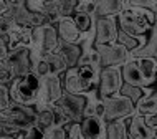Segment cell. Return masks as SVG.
I'll list each match as a JSON object with an SVG mask.
<instances>
[{
    "label": "cell",
    "instance_id": "1",
    "mask_svg": "<svg viewBox=\"0 0 157 139\" xmlns=\"http://www.w3.org/2000/svg\"><path fill=\"white\" fill-rule=\"evenodd\" d=\"M117 23L122 32L129 33L132 37H147L151 35L155 23V14H152L147 8L134 7L129 3L124 8V12L117 17Z\"/></svg>",
    "mask_w": 157,
    "mask_h": 139
},
{
    "label": "cell",
    "instance_id": "2",
    "mask_svg": "<svg viewBox=\"0 0 157 139\" xmlns=\"http://www.w3.org/2000/svg\"><path fill=\"white\" fill-rule=\"evenodd\" d=\"M41 78L33 71L27 73L25 76L15 78L10 85V96L15 104H25V106H36L40 99Z\"/></svg>",
    "mask_w": 157,
    "mask_h": 139
},
{
    "label": "cell",
    "instance_id": "3",
    "mask_svg": "<svg viewBox=\"0 0 157 139\" xmlns=\"http://www.w3.org/2000/svg\"><path fill=\"white\" fill-rule=\"evenodd\" d=\"M60 35L56 25H43L33 28L32 35V61L45 55L55 53L60 46Z\"/></svg>",
    "mask_w": 157,
    "mask_h": 139
},
{
    "label": "cell",
    "instance_id": "4",
    "mask_svg": "<svg viewBox=\"0 0 157 139\" xmlns=\"http://www.w3.org/2000/svg\"><path fill=\"white\" fill-rule=\"evenodd\" d=\"M2 123L13 124L15 128L27 131L36 123V106H25V104H12L8 109L2 111Z\"/></svg>",
    "mask_w": 157,
    "mask_h": 139
},
{
    "label": "cell",
    "instance_id": "5",
    "mask_svg": "<svg viewBox=\"0 0 157 139\" xmlns=\"http://www.w3.org/2000/svg\"><path fill=\"white\" fill-rule=\"evenodd\" d=\"M103 103L106 108V116H104L106 123L117 119H129L136 114V104L122 95H114L111 98H106L103 99Z\"/></svg>",
    "mask_w": 157,
    "mask_h": 139
},
{
    "label": "cell",
    "instance_id": "6",
    "mask_svg": "<svg viewBox=\"0 0 157 139\" xmlns=\"http://www.w3.org/2000/svg\"><path fill=\"white\" fill-rule=\"evenodd\" d=\"M122 86H124V79H122L121 66H109V68L101 70L99 86H98V93H99L101 99L111 98L114 95H119Z\"/></svg>",
    "mask_w": 157,
    "mask_h": 139
},
{
    "label": "cell",
    "instance_id": "7",
    "mask_svg": "<svg viewBox=\"0 0 157 139\" xmlns=\"http://www.w3.org/2000/svg\"><path fill=\"white\" fill-rule=\"evenodd\" d=\"M0 63H5L8 66V70L12 71L13 78L25 76L27 73H30L33 68V61H32V48L30 46H20V48L10 50L8 56L5 60H2Z\"/></svg>",
    "mask_w": 157,
    "mask_h": 139
},
{
    "label": "cell",
    "instance_id": "8",
    "mask_svg": "<svg viewBox=\"0 0 157 139\" xmlns=\"http://www.w3.org/2000/svg\"><path fill=\"white\" fill-rule=\"evenodd\" d=\"M98 53L101 56V66L109 68V66H124L131 60V53L127 52L122 45H94Z\"/></svg>",
    "mask_w": 157,
    "mask_h": 139
},
{
    "label": "cell",
    "instance_id": "9",
    "mask_svg": "<svg viewBox=\"0 0 157 139\" xmlns=\"http://www.w3.org/2000/svg\"><path fill=\"white\" fill-rule=\"evenodd\" d=\"M58 106L70 116V119L73 123H81L86 114V108H88V96L86 95H70L65 93L63 98L58 101Z\"/></svg>",
    "mask_w": 157,
    "mask_h": 139
},
{
    "label": "cell",
    "instance_id": "10",
    "mask_svg": "<svg viewBox=\"0 0 157 139\" xmlns=\"http://www.w3.org/2000/svg\"><path fill=\"white\" fill-rule=\"evenodd\" d=\"M63 86V76H46L41 79L40 99L36 106H46V104H56L65 95Z\"/></svg>",
    "mask_w": 157,
    "mask_h": 139
},
{
    "label": "cell",
    "instance_id": "11",
    "mask_svg": "<svg viewBox=\"0 0 157 139\" xmlns=\"http://www.w3.org/2000/svg\"><path fill=\"white\" fill-rule=\"evenodd\" d=\"M117 17H103L96 20V45H113L117 43L119 37Z\"/></svg>",
    "mask_w": 157,
    "mask_h": 139
},
{
    "label": "cell",
    "instance_id": "12",
    "mask_svg": "<svg viewBox=\"0 0 157 139\" xmlns=\"http://www.w3.org/2000/svg\"><path fill=\"white\" fill-rule=\"evenodd\" d=\"M56 28H58V35H60L61 41H66V43H76V45L83 43L84 35L78 30L73 17H65V18H61L60 22H58Z\"/></svg>",
    "mask_w": 157,
    "mask_h": 139
},
{
    "label": "cell",
    "instance_id": "13",
    "mask_svg": "<svg viewBox=\"0 0 157 139\" xmlns=\"http://www.w3.org/2000/svg\"><path fill=\"white\" fill-rule=\"evenodd\" d=\"M8 35V48L15 50L20 46H30L32 48V35H33V28H25L18 27V25H12L8 28V32H5Z\"/></svg>",
    "mask_w": 157,
    "mask_h": 139
},
{
    "label": "cell",
    "instance_id": "14",
    "mask_svg": "<svg viewBox=\"0 0 157 139\" xmlns=\"http://www.w3.org/2000/svg\"><path fill=\"white\" fill-rule=\"evenodd\" d=\"M129 136L132 139H157V134L147 126L144 116L137 113L129 118Z\"/></svg>",
    "mask_w": 157,
    "mask_h": 139
},
{
    "label": "cell",
    "instance_id": "15",
    "mask_svg": "<svg viewBox=\"0 0 157 139\" xmlns=\"http://www.w3.org/2000/svg\"><path fill=\"white\" fill-rule=\"evenodd\" d=\"M63 86H65V91L70 93V95H86V93L91 91L86 86V83L79 78L76 68H70L63 75Z\"/></svg>",
    "mask_w": 157,
    "mask_h": 139
},
{
    "label": "cell",
    "instance_id": "16",
    "mask_svg": "<svg viewBox=\"0 0 157 139\" xmlns=\"http://www.w3.org/2000/svg\"><path fill=\"white\" fill-rule=\"evenodd\" d=\"M122 70V79L127 85H132V86H139V88H146V81H144V76L139 70L137 60L131 56V60L126 63L124 66H121Z\"/></svg>",
    "mask_w": 157,
    "mask_h": 139
},
{
    "label": "cell",
    "instance_id": "17",
    "mask_svg": "<svg viewBox=\"0 0 157 139\" xmlns=\"http://www.w3.org/2000/svg\"><path fill=\"white\" fill-rule=\"evenodd\" d=\"M127 5L126 0H98L96 7V17H119Z\"/></svg>",
    "mask_w": 157,
    "mask_h": 139
},
{
    "label": "cell",
    "instance_id": "18",
    "mask_svg": "<svg viewBox=\"0 0 157 139\" xmlns=\"http://www.w3.org/2000/svg\"><path fill=\"white\" fill-rule=\"evenodd\" d=\"M56 53H60L65 58V61L68 63V68H76L83 56V48H81V45H76V43L60 41V46H58Z\"/></svg>",
    "mask_w": 157,
    "mask_h": 139
},
{
    "label": "cell",
    "instance_id": "19",
    "mask_svg": "<svg viewBox=\"0 0 157 139\" xmlns=\"http://www.w3.org/2000/svg\"><path fill=\"white\" fill-rule=\"evenodd\" d=\"M136 60L146 81V88L157 86V60L155 58H136Z\"/></svg>",
    "mask_w": 157,
    "mask_h": 139
},
{
    "label": "cell",
    "instance_id": "20",
    "mask_svg": "<svg viewBox=\"0 0 157 139\" xmlns=\"http://www.w3.org/2000/svg\"><path fill=\"white\" fill-rule=\"evenodd\" d=\"M38 128H41L45 133H50L53 128H56V119H55V109L53 104L46 106H36V123Z\"/></svg>",
    "mask_w": 157,
    "mask_h": 139
},
{
    "label": "cell",
    "instance_id": "21",
    "mask_svg": "<svg viewBox=\"0 0 157 139\" xmlns=\"http://www.w3.org/2000/svg\"><path fill=\"white\" fill-rule=\"evenodd\" d=\"M129 137V119H117L106 124V139H127Z\"/></svg>",
    "mask_w": 157,
    "mask_h": 139
},
{
    "label": "cell",
    "instance_id": "22",
    "mask_svg": "<svg viewBox=\"0 0 157 139\" xmlns=\"http://www.w3.org/2000/svg\"><path fill=\"white\" fill-rule=\"evenodd\" d=\"M73 20L78 27V30L83 33L84 37L86 35H94L96 33V15H88V14H75Z\"/></svg>",
    "mask_w": 157,
    "mask_h": 139
},
{
    "label": "cell",
    "instance_id": "23",
    "mask_svg": "<svg viewBox=\"0 0 157 139\" xmlns=\"http://www.w3.org/2000/svg\"><path fill=\"white\" fill-rule=\"evenodd\" d=\"M136 113L141 114V116H147V114L157 113V91L144 96V98L136 104Z\"/></svg>",
    "mask_w": 157,
    "mask_h": 139
},
{
    "label": "cell",
    "instance_id": "24",
    "mask_svg": "<svg viewBox=\"0 0 157 139\" xmlns=\"http://www.w3.org/2000/svg\"><path fill=\"white\" fill-rule=\"evenodd\" d=\"M96 7H98V0H79L75 14L96 15Z\"/></svg>",
    "mask_w": 157,
    "mask_h": 139
},
{
    "label": "cell",
    "instance_id": "25",
    "mask_svg": "<svg viewBox=\"0 0 157 139\" xmlns=\"http://www.w3.org/2000/svg\"><path fill=\"white\" fill-rule=\"evenodd\" d=\"M12 104H13V101H12V96H10V86L2 85L0 86V108H2V111H5Z\"/></svg>",
    "mask_w": 157,
    "mask_h": 139
},
{
    "label": "cell",
    "instance_id": "26",
    "mask_svg": "<svg viewBox=\"0 0 157 139\" xmlns=\"http://www.w3.org/2000/svg\"><path fill=\"white\" fill-rule=\"evenodd\" d=\"M66 133H68V139H86L83 133V126L81 123H71L66 126Z\"/></svg>",
    "mask_w": 157,
    "mask_h": 139
},
{
    "label": "cell",
    "instance_id": "27",
    "mask_svg": "<svg viewBox=\"0 0 157 139\" xmlns=\"http://www.w3.org/2000/svg\"><path fill=\"white\" fill-rule=\"evenodd\" d=\"M23 139H46V133L35 124L30 129L23 131Z\"/></svg>",
    "mask_w": 157,
    "mask_h": 139
},
{
    "label": "cell",
    "instance_id": "28",
    "mask_svg": "<svg viewBox=\"0 0 157 139\" xmlns=\"http://www.w3.org/2000/svg\"><path fill=\"white\" fill-rule=\"evenodd\" d=\"M131 5L134 7H141V8H147L152 14L157 15V0H129Z\"/></svg>",
    "mask_w": 157,
    "mask_h": 139
},
{
    "label": "cell",
    "instance_id": "29",
    "mask_svg": "<svg viewBox=\"0 0 157 139\" xmlns=\"http://www.w3.org/2000/svg\"><path fill=\"white\" fill-rule=\"evenodd\" d=\"M0 131H2V136H10V137H17V136H20V134L23 133L22 129L15 128L13 124H8V123H2Z\"/></svg>",
    "mask_w": 157,
    "mask_h": 139
},
{
    "label": "cell",
    "instance_id": "30",
    "mask_svg": "<svg viewBox=\"0 0 157 139\" xmlns=\"http://www.w3.org/2000/svg\"><path fill=\"white\" fill-rule=\"evenodd\" d=\"M46 139H68L66 128H53L50 133H46Z\"/></svg>",
    "mask_w": 157,
    "mask_h": 139
},
{
    "label": "cell",
    "instance_id": "31",
    "mask_svg": "<svg viewBox=\"0 0 157 139\" xmlns=\"http://www.w3.org/2000/svg\"><path fill=\"white\" fill-rule=\"evenodd\" d=\"M144 119H146V123L147 126L157 134V113H154V114H147V116H144Z\"/></svg>",
    "mask_w": 157,
    "mask_h": 139
},
{
    "label": "cell",
    "instance_id": "32",
    "mask_svg": "<svg viewBox=\"0 0 157 139\" xmlns=\"http://www.w3.org/2000/svg\"><path fill=\"white\" fill-rule=\"evenodd\" d=\"M151 40L157 41V15H155V23H154V28H152V32H151Z\"/></svg>",
    "mask_w": 157,
    "mask_h": 139
},
{
    "label": "cell",
    "instance_id": "33",
    "mask_svg": "<svg viewBox=\"0 0 157 139\" xmlns=\"http://www.w3.org/2000/svg\"><path fill=\"white\" fill-rule=\"evenodd\" d=\"M0 139H15V137H10V136H2Z\"/></svg>",
    "mask_w": 157,
    "mask_h": 139
},
{
    "label": "cell",
    "instance_id": "34",
    "mask_svg": "<svg viewBox=\"0 0 157 139\" xmlns=\"http://www.w3.org/2000/svg\"><path fill=\"white\" fill-rule=\"evenodd\" d=\"M155 60H157V41H155Z\"/></svg>",
    "mask_w": 157,
    "mask_h": 139
},
{
    "label": "cell",
    "instance_id": "35",
    "mask_svg": "<svg viewBox=\"0 0 157 139\" xmlns=\"http://www.w3.org/2000/svg\"><path fill=\"white\" fill-rule=\"evenodd\" d=\"M155 90H157V86H155Z\"/></svg>",
    "mask_w": 157,
    "mask_h": 139
}]
</instances>
